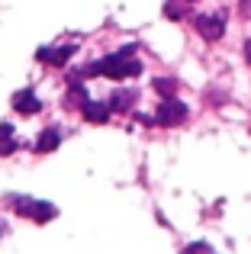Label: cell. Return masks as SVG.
Here are the masks:
<instances>
[{
	"label": "cell",
	"instance_id": "6da1fadb",
	"mask_svg": "<svg viewBox=\"0 0 251 254\" xmlns=\"http://www.w3.org/2000/svg\"><path fill=\"white\" fill-rule=\"evenodd\" d=\"M132 52H135V45H126V49H120L116 55H107V58H100V62L81 68V71H77V77L103 74V77H113V81H123V77H138V74H142V62H138V58H132Z\"/></svg>",
	"mask_w": 251,
	"mask_h": 254
},
{
	"label": "cell",
	"instance_id": "7a4b0ae2",
	"mask_svg": "<svg viewBox=\"0 0 251 254\" xmlns=\"http://www.w3.org/2000/svg\"><path fill=\"white\" fill-rule=\"evenodd\" d=\"M6 199L13 203V209H16L19 216L32 219V222H52L55 212H58L52 203H42V199H32V196H19V193H10Z\"/></svg>",
	"mask_w": 251,
	"mask_h": 254
},
{
	"label": "cell",
	"instance_id": "3957f363",
	"mask_svg": "<svg viewBox=\"0 0 251 254\" xmlns=\"http://www.w3.org/2000/svg\"><path fill=\"white\" fill-rule=\"evenodd\" d=\"M193 23H196V32L203 39H209V42H219L226 36V16L222 13H200Z\"/></svg>",
	"mask_w": 251,
	"mask_h": 254
},
{
	"label": "cell",
	"instance_id": "277c9868",
	"mask_svg": "<svg viewBox=\"0 0 251 254\" xmlns=\"http://www.w3.org/2000/svg\"><path fill=\"white\" fill-rule=\"evenodd\" d=\"M187 119V103H181L177 97H164V103L158 106V126H181Z\"/></svg>",
	"mask_w": 251,
	"mask_h": 254
},
{
	"label": "cell",
	"instance_id": "5b68a950",
	"mask_svg": "<svg viewBox=\"0 0 251 254\" xmlns=\"http://www.w3.org/2000/svg\"><path fill=\"white\" fill-rule=\"evenodd\" d=\"M74 52H77V45H62V49H58V45H45V49L36 52V58L42 64H64Z\"/></svg>",
	"mask_w": 251,
	"mask_h": 254
},
{
	"label": "cell",
	"instance_id": "8992f818",
	"mask_svg": "<svg viewBox=\"0 0 251 254\" xmlns=\"http://www.w3.org/2000/svg\"><path fill=\"white\" fill-rule=\"evenodd\" d=\"M13 110L23 113V116H32V113L42 110V100H39L32 90H16L13 93Z\"/></svg>",
	"mask_w": 251,
	"mask_h": 254
},
{
	"label": "cell",
	"instance_id": "52a82bcc",
	"mask_svg": "<svg viewBox=\"0 0 251 254\" xmlns=\"http://www.w3.org/2000/svg\"><path fill=\"white\" fill-rule=\"evenodd\" d=\"M58 145H62V129H58V126H49V129L39 132V138H36L32 148H36L39 155H45V151H55Z\"/></svg>",
	"mask_w": 251,
	"mask_h": 254
},
{
	"label": "cell",
	"instance_id": "ba28073f",
	"mask_svg": "<svg viewBox=\"0 0 251 254\" xmlns=\"http://www.w3.org/2000/svg\"><path fill=\"white\" fill-rule=\"evenodd\" d=\"M81 113L90 119V123H107L110 113H113V106H110V100H107V103H97V100L87 97V100L81 103Z\"/></svg>",
	"mask_w": 251,
	"mask_h": 254
},
{
	"label": "cell",
	"instance_id": "9c48e42d",
	"mask_svg": "<svg viewBox=\"0 0 251 254\" xmlns=\"http://www.w3.org/2000/svg\"><path fill=\"white\" fill-rule=\"evenodd\" d=\"M132 103H135V90H116L113 97H110V106H113V113H126Z\"/></svg>",
	"mask_w": 251,
	"mask_h": 254
},
{
	"label": "cell",
	"instance_id": "30bf717a",
	"mask_svg": "<svg viewBox=\"0 0 251 254\" xmlns=\"http://www.w3.org/2000/svg\"><path fill=\"white\" fill-rule=\"evenodd\" d=\"M16 148V138H13V126L10 123H0V155H10Z\"/></svg>",
	"mask_w": 251,
	"mask_h": 254
},
{
	"label": "cell",
	"instance_id": "8fae6325",
	"mask_svg": "<svg viewBox=\"0 0 251 254\" xmlns=\"http://www.w3.org/2000/svg\"><path fill=\"white\" fill-rule=\"evenodd\" d=\"M184 3H190V0H168V3H164V16L168 19H181L184 16Z\"/></svg>",
	"mask_w": 251,
	"mask_h": 254
},
{
	"label": "cell",
	"instance_id": "7c38bea8",
	"mask_svg": "<svg viewBox=\"0 0 251 254\" xmlns=\"http://www.w3.org/2000/svg\"><path fill=\"white\" fill-rule=\"evenodd\" d=\"M155 90L161 93V97H174V90H177V84L171 81V77H158L155 81Z\"/></svg>",
	"mask_w": 251,
	"mask_h": 254
},
{
	"label": "cell",
	"instance_id": "4fadbf2b",
	"mask_svg": "<svg viewBox=\"0 0 251 254\" xmlns=\"http://www.w3.org/2000/svg\"><path fill=\"white\" fill-rule=\"evenodd\" d=\"M181 254H213V251H209V245H203V242H200V245H190V248H187V251H181Z\"/></svg>",
	"mask_w": 251,
	"mask_h": 254
},
{
	"label": "cell",
	"instance_id": "5bb4252c",
	"mask_svg": "<svg viewBox=\"0 0 251 254\" xmlns=\"http://www.w3.org/2000/svg\"><path fill=\"white\" fill-rule=\"evenodd\" d=\"M239 10H242L245 19H251V0H239Z\"/></svg>",
	"mask_w": 251,
	"mask_h": 254
},
{
	"label": "cell",
	"instance_id": "9a60e30c",
	"mask_svg": "<svg viewBox=\"0 0 251 254\" xmlns=\"http://www.w3.org/2000/svg\"><path fill=\"white\" fill-rule=\"evenodd\" d=\"M0 235H3V225H0Z\"/></svg>",
	"mask_w": 251,
	"mask_h": 254
},
{
	"label": "cell",
	"instance_id": "2e32d148",
	"mask_svg": "<svg viewBox=\"0 0 251 254\" xmlns=\"http://www.w3.org/2000/svg\"><path fill=\"white\" fill-rule=\"evenodd\" d=\"M190 3H193V0H190Z\"/></svg>",
	"mask_w": 251,
	"mask_h": 254
}]
</instances>
